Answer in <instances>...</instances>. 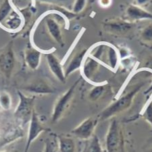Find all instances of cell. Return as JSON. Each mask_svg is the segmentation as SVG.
I'll list each match as a JSON object with an SVG mask.
<instances>
[{
  "instance_id": "cell-33",
  "label": "cell",
  "mask_w": 152,
  "mask_h": 152,
  "mask_svg": "<svg viewBox=\"0 0 152 152\" xmlns=\"http://www.w3.org/2000/svg\"><path fill=\"white\" fill-rule=\"evenodd\" d=\"M1 112H0V119H1Z\"/></svg>"
},
{
  "instance_id": "cell-6",
  "label": "cell",
  "mask_w": 152,
  "mask_h": 152,
  "mask_svg": "<svg viewBox=\"0 0 152 152\" xmlns=\"http://www.w3.org/2000/svg\"><path fill=\"white\" fill-rule=\"evenodd\" d=\"M15 65L13 41H10L0 51V72L5 78L9 79L14 72Z\"/></svg>"
},
{
  "instance_id": "cell-12",
  "label": "cell",
  "mask_w": 152,
  "mask_h": 152,
  "mask_svg": "<svg viewBox=\"0 0 152 152\" xmlns=\"http://www.w3.org/2000/svg\"><path fill=\"white\" fill-rule=\"evenodd\" d=\"M46 60L51 72L57 78L59 81L65 83L66 77L65 76L64 68H63L62 64L58 58L52 51H48L46 53Z\"/></svg>"
},
{
  "instance_id": "cell-26",
  "label": "cell",
  "mask_w": 152,
  "mask_h": 152,
  "mask_svg": "<svg viewBox=\"0 0 152 152\" xmlns=\"http://www.w3.org/2000/svg\"><path fill=\"white\" fill-rule=\"evenodd\" d=\"M87 2V0H75L74 4H73L72 12L77 14L80 13L85 8Z\"/></svg>"
},
{
  "instance_id": "cell-13",
  "label": "cell",
  "mask_w": 152,
  "mask_h": 152,
  "mask_svg": "<svg viewBox=\"0 0 152 152\" xmlns=\"http://www.w3.org/2000/svg\"><path fill=\"white\" fill-rule=\"evenodd\" d=\"M24 91L31 94L48 95L55 94L56 89L47 80L37 79L23 87Z\"/></svg>"
},
{
  "instance_id": "cell-5",
  "label": "cell",
  "mask_w": 152,
  "mask_h": 152,
  "mask_svg": "<svg viewBox=\"0 0 152 152\" xmlns=\"http://www.w3.org/2000/svg\"><path fill=\"white\" fill-rule=\"evenodd\" d=\"M51 13L53 16H51L50 12L49 13L48 16H45V22L46 28L51 37L58 45H60L61 47H63L64 45V41L61 26L62 25H66V18L56 11L51 12Z\"/></svg>"
},
{
  "instance_id": "cell-21",
  "label": "cell",
  "mask_w": 152,
  "mask_h": 152,
  "mask_svg": "<svg viewBox=\"0 0 152 152\" xmlns=\"http://www.w3.org/2000/svg\"><path fill=\"white\" fill-rule=\"evenodd\" d=\"M14 9L10 0H4L0 6V24L3 23Z\"/></svg>"
},
{
  "instance_id": "cell-24",
  "label": "cell",
  "mask_w": 152,
  "mask_h": 152,
  "mask_svg": "<svg viewBox=\"0 0 152 152\" xmlns=\"http://www.w3.org/2000/svg\"><path fill=\"white\" fill-rule=\"evenodd\" d=\"M140 38L144 42L152 43V23L149 24L142 29L140 33Z\"/></svg>"
},
{
  "instance_id": "cell-1",
  "label": "cell",
  "mask_w": 152,
  "mask_h": 152,
  "mask_svg": "<svg viewBox=\"0 0 152 152\" xmlns=\"http://www.w3.org/2000/svg\"><path fill=\"white\" fill-rule=\"evenodd\" d=\"M143 85V84L137 85L131 91L126 93L125 95H122L116 101L112 103L105 110H103L99 114L98 120L106 121V120L111 118L113 116H116L117 114L129 109L133 103L134 97L138 94Z\"/></svg>"
},
{
  "instance_id": "cell-7",
  "label": "cell",
  "mask_w": 152,
  "mask_h": 152,
  "mask_svg": "<svg viewBox=\"0 0 152 152\" xmlns=\"http://www.w3.org/2000/svg\"><path fill=\"white\" fill-rule=\"evenodd\" d=\"M102 24L105 31L117 36L127 35L134 26V23L120 18L107 19Z\"/></svg>"
},
{
  "instance_id": "cell-27",
  "label": "cell",
  "mask_w": 152,
  "mask_h": 152,
  "mask_svg": "<svg viewBox=\"0 0 152 152\" xmlns=\"http://www.w3.org/2000/svg\"><path fill=\"white\" fill-rule=\"evenodd\" d=\"M143 117L152 125V103L149 104L145 110Z\"/></svg>"
},
{
  "instance_id": "cell-17",
  "label": "cell",
  "mask_w": 152,
  "mask_h": 152,
  "mask_svg": "<svg viewBox=\"0 0 152 152\" xmlns=\"http://www.w3.org/2000/svg\"><path fill=\"white\" fill-rule=\"evenodd\" d=\"M88 51H89L88 49L83 48L76 51L72 56L69 62L68 63L66 67L64 69L66 77L67 78L72 73L80 69L85 56L87 54Z\"/></svg>"
},
{
  "instance_id": "cell-31",
  "label": "cell",
  "mask_w": 152,
  "mask_h": 152,
  "mask_svg": "<svg viewBox=\"0 0 152 152\" xmlns=\"http://www.w3.org/2000/svg\"><path fill=\"white\" fill-rule=\"evenodd\" d=\"M34 1L44 2V3H55V2H62L65 0H34Z\"/></svg>"
},
{
  "instance_id": "cell-15",
  "label": "cell",
  "mask_w": 152,
  "mask_h": 152,
  "mask_svg": "<svg viewBox=\"0 0 152 152\" xmlns=\"http://www.w3.org/2000/svg\"><path fill=\"white\" fill-rule=\"evenodd\" d=\"M43 51L32 45H28L24 51V61L31 70H35L41 63Z\"/></svg>"
},
{
  "instance_id": "cell-18",
  "label": "cell",
  "mask_w": 152,
  "mask_h": 152,
  "mask_svg": "<svg viewBox=\"0 0 152 152\" xmlns=\"http://www.w3.org/2000/svg\"><path fill=\"white\" fill-rule=\"evenodd\" d=\"M4 22H5V24L3 25V28L9 31L14 32L16 30H18L21 27L22 24H23V19H22V17L15 9H14L12 10V12L5 19Z\"/></svg>"
},
{
  "instance_id": "cell-16",
  "label": "cell",
  "mask_w": 152,
  "mask_h": 152,
  "mask_svg": "<svg viewBox=\"0 0 152 152\" xmlns=\"http://www.w3.org/2000/svg\"><path fill=\"white\" fill-rule=\"evenodd\" d=\"M121 61L118 49L110 43H106L102 63L112 70H116Z\"/></svg>"
},
{
  "instance_id": "cell-28",
  "label": "cell",
  "mask_w": 152,
  "mask_h": 152,
  "mask_svg": "<svg viewBox=\"0 0 152 152\" xmlns=\"http://www.w3.org/2000/svg\"><path fill=\"white\" fill-rule=\"evenodd\" d=\"M98 3L103 8H107L111 6L112 0H98Z\"/></svg>"
},
{
  "instance_id": "cell-30",
  "label": "cell",
  "mask_w": 152,
  "mask_h": 152,
  "mask_svg": "<svg viewBox=\"0 0 152 152\" xmlns=\"http://www.w3.org/2000/svg\"><path fill=\"white\" fill-rule=\"evenodd\" d=\"M151 1V0H134V4H136L139 6L143 7L148 5Z\"/></svg>"
},
{
  "instance_id": "cell-2",
  "label": "cell",
  "mask_w": 152,
  "mask_h": 152,
  "mask_svg": "<svg viewBox=\"0 0 152 152\" xmlns=\"http://www.w3.org/2000/svg\"><path fill=\"white\" fill-rule=\"evenodd\" d=\"M105 146L107 152H126L123 127L116 119L110 122L105 138Z\"/></svg>"
},
{
  "instance_id": "cell-22",
  "label": "cell",
  "mask_w": 152,
  "mask_h": 152,
  "mask_svg": "<svg viewBox=\"0 0 152 152\" xmlns=\"http://www.w3.org/2000/svg\"><path fill=\"white\" fill-rule=\"evenodd\" d=\"M105 87L104 85H97L89 91L88 94V99L91 102H95L102 96L105 91Z\"/></svg>"
},
{
  "instance_id": "cell-14",
  "label": "cell",
  "mask_w": 152,
  "mask_h": 152,
  "mask_svg": "<svg viewBox=\"0 0 152 152\" xmlns=\"http://www.w3.org/2000/svg\"><path fill=\"white\" fill-rule=\"evenodd\" d=\"M126 16L127 20L132 23L145 20H152L151 12L136 4L129 5L126 9Z\"/></svg>"
},
{
  "instance_id": "cell-11",
  "label": "cell",
  "mask_w": 152,
  "mask_h": 152,
  "mask_svg": "<svg viewBox=\"0 0 152 152\" xmlns=\"http://www.w3.org/2000/svg\"><path fill=\"white\" fill-rule=\"evenodd\" d=\"M100 66V61L93 57L87 53L83 61L80 72L83 77L89 82L92 83L93 78L97 74Z\"/></svg>"
},
{
  "instance_id": "cell-29",
  "label": "cell",
  "mask_w": 152,
  "mask_h": 152,
  "mask_svg": "<svg viewBox=\"0 0 152 152\" xmlns=\"http://www.w3.org/2000/svg\"><path fill=\"white\" fill-rule=\"evenodd\" d=\"M144 69L149 70L152 72V56L147 59L145 63Z\"/></svg>"
},
{
  "instance_id": "cell-25",
  "label": "cell",
  "mask_w": 152,
  "mask_h": 152,
  "mask_svg": "<svg viewBox=\"0 0 152 152\" xmlns=\"http://www.w3.org/2000/svg\"><path fill=\"white\" fill-rule=\"evenodd\" d=\"M58 145L57 140L55 139L49 137L45 141L43 152H57Z\"/></svg>"
},
{
  "instance_id": "cell-3",
  "label": "cell",
  "mask_w": 152,
  "mask_h": 152,
  "mask_svg": "<svg viewBox=\"0 0 152 152\" xmlns=\"http://www.w3.org/2000/svg\"><path fill=\"white\" fill-rule=\"evenodd\" d=\"M80 78L73 83L72 85L64 93L59 97L53 106L52 114H51V122L53 123L61 121L66 114L70 111V109L74 101V97L78 84L79 83Z\"/></svg>"
},
{
  "instance_id": "cell-10",
  "label": "cell",
  "mask_w": 152,
  "mask_h": 152,
  "mask_svg": "<svg viewBox=\"0 0 152 152\" xmlns=\"http://www.w3.org/2000/svg\"><path fill=\"white\" fill-rule=\"evenodd\" d=\"M46 131H47V129L43 125L40 118H39V115L36 113L35 111H34L31 121L29 122L27 140H26L24 152H28L32 143L40 135L41 133Z\"/></svg>"
},
{
  "instance_id": "cell-8",
  "label": "cell",
  "mask_w": 152,
  "mask_h": 152,
  "mask_svg": "<svg viewBox=\"0 0 152 152\" xmlns=\"http://www.w3.org/2000/svg\"><path fill=\"white\" fill-rule=\"evenodd\" d=\"M24 135L23 127L17 123H7L0 133V148L13 143Z\"/></svg>"
},
{
  "instance_id": "cell-32",
  "label": "cell",
  "mask_w": 152,
  "mask_h": 152,
  "mask_svg": "<svg viewBox=\"0 0 152 152\" xmlns=\"http://www.w3.org/2000/svg\"><path fill=\"white\" fill-rule=\"evenodd\" d=\"M0 152H11V151H0Z\"/></svg>"
},
{
  "instance_id": "cell-20",
  "label": "cell",
  "mask_w": 152,
  "mask_h": 152,
  "mask_svg": "<svg viewBox=\"0 0 152 152\" xmlns=\"http://www.w3.org/2000/svg\"><path fill=\"white\" fill-rule=\"evenodd\" d=\"M80 152H104L98 137L94 134L89 139L85 141L84 146Z\"/></svg>"
},
{
  "instance_id": "cell-4",
  "label": "cell",
  "mask_w": 152,
  "mask_h": 152,
  "mask_svg": "<svg viewBox=\"0 0 152 152\" xmlns=\"http://www.w3.org/2000/svg\"><path fill=\"white\" fill-rule=\"evenodd\" d=\"M18 95L19 102L14 112V116L17 123L23 127L27 123H29L35 111L34 104L35 96H26L20 91H18Z\"/></svg>"
},
{
  "instance_id": "cell-19",
  "label": "cell",
  "mask_w": 152,
  "mask_h": 152,
  "mask_svg": "<svg viewBox=\"0 0 152 152\" xmlns=\"http://www.w3.org/2000/svg\"><path fill=\"white\" fill-rule=\"evenodd\" d=\"M58 149L60 152H76V143L72 137L68 135L58 137Z\"/></svg>"
},
{
  "instance_id": "cell-9",
  "label": "cell",
  "mask_w": 152,
  "mask_h": 152,
  "mask_svg": "<svg viewBox=\"0 0 152 152\" xmlns=\"http://www.w3.org/2000/svg\"><path fill=\"white\" fill-rule=\"evenodd\" d=\"M99 120L94 117L85 119L81 123L71 131L70 133L80 140L85 141L94 135V133Z\"/></svg>"
},
{
  "instance_id": "cell-23",
  "label": "cell",
  "mask_w": 152,
  "mask_h": 152,
  "mask_svg": "<svg viewBox=\"0 0 152 152\" xmlns=\"http://www.w3.org/2000/svg\"><path fill=\"white\" fill-rule=\"evenodd\" d=\"M12 107V97L6 91L0 92V108L4 111H8Z\"/></svg>"
}]
</instances>
